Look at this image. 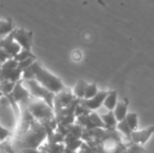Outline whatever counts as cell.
I'll list each match as a JSON object with an SVG mask.
<instances>
[{
	"label": "cell",
	"mask_w": 154,
	"mask_h": 153,
	"mask_svg": "<svg viewBox=\"0 0 154 153\" xmlns=\"http://www.w3.org/2000/svg\"><path fill=\"white\" fill-rule=\"evenodd\" d=\"M31 69L34 74V79L51 92L58 94L66 87L60 78L43 68L37 60L31 65Z\"/></svg>",
	"instance_id": "obj_1"
},
{
	"label": "cell",
	"mask_w": 154,
	"mask_h": 153,
	"mask_svg": "<svg viewBox=\"0 0 154 153\" xmlns=\"http://www.w3.org/2000/svg\"><path fill=\"white\" fill-rule=\"evenodd\" d=\"M25 106L33 118L43 121H51L54 118L53 108L46 104L43 100L31 96L28 101L23 105Z\"/></svg>",
	"instance_id": "obj_2"
},
{
	"label": "cell",
	"mask_w": 154,
	"mask_h": 153,
	"mask_svg": "<svg viewBox=\"0 0 154 153\" xmlns=\"http://www.w3.org/2000/svg\"><path fill=\"white\" fill-rule=\"evenodd\" d=\"M23 84L28 89L32 96L43 100L46 104H48L51 107L53 108V101L56 94L48 90L46 87L38 83L35 79L23 80Z\"/></svg>",
	"instance_id": "obj_3"
},
{
	"label": "cell",
	"mask_w": 154,
	"mask_h": 153,
	"mask_svg": "<svg viewBox=\"0 0 154 153\" xmlns=\"http://www.w3.org/2000/svg\"><path fill=\"white\" fill-rule=\"evenodd\" d=\"M0 50H4L11 58H14L20 50L21 47L14 39V30L0 39Z\"/></svg>",
	"instance_id": "obj_4"
},
{
	"label": "cell",
	"mask_w": 154,
	"mask_h": 153,
	"mask_svg": "<svg viewBox=\"0 0 154 153\" xmlns=\"http://www.w3.org/2000/svg\"><path fill=\"white\" fill-rule=\"evenodd\" d=\"M14 39L21 49L31 50L32 46V32L22 29H14Z\"/></svg>",
	"instance_id": "obj_5"
},
{
	"label": "cell",
	"mask_w": 154,
	"mask_h": 153,
	"mask_svg": "<svg viewBox=\"0 0 154 153\" xmlns=\"http://www.w3.org/2000/svg\"><path fill=\"white\" fill-rule=\"evenodd\" d=\"M109 91L107 90H102V91H98L97 93L96 96H94L92 98L89 99H81L79 101V103L85 106L87 109H88L89 111H95L98 108H100L105 101V98L106 96V95L108 94Z\"/></svg>",
	"instance_id": "obj_6"
},
{
	"label": "cell",
	"mask_w": 154,
	"mask_h": 153,
	"mask_svg": "<svg viewBox=\"0 0 154 153\" xmlns=\"http://www.w3.org/2000/svg\"><path fill=\"white\" fill-rule=\"evenodd\" d=\"M154 133V126H150L143 130H135L132 132L131 141L136 145H143L145 144L152 135Z\"/></svg>",
	"instance_id": "obj_7"
},
{
	"label": "cell",
	"mask_w": 154,
	"mask_h": 153,
	"mask_svg": "<svg viewBox=\"0 0 154 153\" xmlns=\"http://www.w3.org/2000/svg\"><path fill=\"white\" fill-rule=\"evenodd\" d=\"M128 106H129V102L127 99H125L124 101L117 103L116 106L113 110L117 122H120L125 118V116L128 113Z\"/></svg>",
	"instance_id": "obj_8"
},
{
	"label": "cell",
	"mask_w": 154,
	"mask_h": 153,
	"mask_svg": "<svg viewBox=\"0 0 154 153\" xmlns=\"http://www.w3.org/2000/svg\"><path fill=\"white\" fill-rule=\"evenodd\" d=\"M118 93L116 90L109 91L108 94L106 95L103 106L108 110V111H113L115 107L116 106L118 103Z\"/></svg>",
	"instance_id": "obj_9"
},
{
	"label": "cell",
	"mask_w": 154,
	"mask_h": 153,
	"mask_svg": "<svg viewBox=\"0 0 154 153\" xmlns=\"http://www.w3.org/2000/svg\"><path fill=\"white\" fill-rule=\"evenodd\" d=\"M106 127H108V128H115L116 127V124H117V120L115 116V114L113 111H108L106 114H104V115H100Z\"/></svg>",
	"instance_id": "obj_10"
},
{
	"label": "cell",
	"mask_w": 154,
	"mask_h": 153,
	"mask_svg": "<svg viewBox=\"0 0 154 153\" xmlns=\"http://www.w3.org/2000/svg\"><path fill=\"white\" fill-rule=\"evenodd\" d=\"M88 83L83 80V79H79V81L77 82L74 89H73V94L74 96L79 98V99H83L84 98V95H85V90H86V87H87Z\"/></svg>",
	"instance_id": "obj_11"
},
{
	"label": "cell",
	"mask_w": 154,
	"mask_h": 153,
	"mask_svg": "<svg viewBox=\"0 0 154 153\" xmlns=\"http://www.w3.org/2000/svg\"><path fill=\"white\" fill-rule=\"evenodd\" d=\"M116 129H117L119 132H121L126 138H128L129 140H131V134H132L133 130L130 128V126H129L128 124L126 123L125 119H124V120H122V121H120V122L117 123V124H116Z\"/></svg>",
	"instance_id": "obj_12"
},
{
	"label": "cell",
	"mask_w": 154,
	"mask_h": 153,
	"mask_svg": "<svg viewBox=\"0 0 154 153\" xmlns=\"http://www.w3.org/2000/svg\"><path fill=\"white\" fill-rule=\"evenodd\" d=\"M125 121L128 124V125L130 126V128L133 131H135L138 129V123H139V119H138V115L136 113H127L126 116H125Z\"/></svg>",
	"instance_id": "obj_13"
},
{
	"label": "cell",
	"mask_w": 154,
	"mask_h": 153,
	"mask_svg": "<svg viewBox=\"0 0 154 153\" xmlns=\"http://www.w3.org/2000/svg\"><path fill=\"white\" fill-rule=\"evenodd\" d=\"M30 58L36 59V56L32 53V51L31 50H26V49H21V50L14 57V59L15 60H17L18 62L27 60V59H30Z\"/></svg>",
	"instance_id": "obj_14"
},
{
	"label": "cell",
	"mask_w": 154,
	"mask_h": 153,
	"mask_svg": "<svg viewBox=\"0 0 154 153\" xmlns=\"http://www.w3.org/2000/svg\"><path fill=\"white\" fill-rule=\"evenodd\" d=\"M97 92H98V89H97V86L96 82H93V83H90V84L88 83V85L86 87L85 95H84V98L83 99L92 98L94 96L97 95Z\"/></svg>",
	"instance_id": "obj_15"
},
{
	"label": "cell",
	"mask_w": 154,
	"mask_h": 153,
	"mask_svg": "<svg viewBox=\"0 0 154 153\" xmlns=\"http://www.w3.org/2000/svg\"><path fill=\"white\" fill-rule=\"evenodd\" d=\"M88 117H89L90 121L92 122V124H94L95 127H100V128H105L106 127L101 116L99 115H97L96 112L92 111L90 114H88Z\"/></svg>",
	"instance_id": "obj_16"
},
{
	"label": "cell",
	"mask_w": 154,
	"mask_h": 153,
	"mask_svg": "<svg viewBox=\"0 0 154 153\" xmlns=\"http://www.w3.org/2000/svg\"><path fill=\"white\" fill-rule=\"evenodd\" d=\"M14 30L13 28V23L11 21L5 20V21H0V35L2 34H7L10 32Z\"/></svg>",
	"instance_id": "obj_17"
},
{
	"label": "cell",
	"mask_w": 154,
	"mask_h": 153,
	"mask_svg": "<svg viewBox=\"0 0 154 153\" xmlns=\"http://www.w3.org/2000/svg\"><path fill=\"white\" fill-rule=\"evenodd\" d=\"M36 60V59H32V58H30V59H27V60H22V61H19L18 62V68L23 71L28 68L31 67V65Z\"/></svg>",
	"instance_id": "obj_18"
},
{
	"label": "cell",
	"mask_w": 154,
	"mask_h": 153,
	"mask_svg": "<svg viewBox=\"0 0 154 153\" xmlns=\"http://www.w3.org/2000/svg\"><path fill=\"white\" fill-rule=\"evenodd\" d=\"M9 135H10V132H9L7 129L4 128V127L0 124V142H5V140Z\"/></svg>",
	"instance_id": "obj_19"
}]
</instances>
